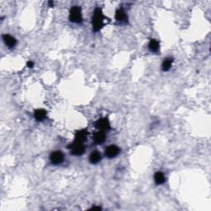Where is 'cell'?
Segmentation results:
<instances>
[{
  "label": "cell",
  "mask_w": 211,
  "mask_h": 211,
  "mask_svg": "<svg viewBox=\"0 0 211 211\" xmlns=\"http://www.w3.org/2000/svg\"><path fill=\"white\" fill-rule=\"evenodd\" d=\"M69 148L71 149L72 154L76 155V156L82 155L85 151V146L83 145V143L78 142V141H75L74 144L70 145Z\"/></svg>",
  "instance_id": "obj_3"
},
{
  "label": "cell",
  "mask_w": 211,
  "mask_h": 211,
  "mask_svg": "<svg viewBox=\"0 0 211 211\" xmlns=\"http://www.w3.org/2000/svg\"><path fill=\"white\" fill-rule=\"evenodd\" d=\"M95 125L97 129L101 130H107L110 128V122L108 120L107 118H101L95 123Z\"/></svg>",
  "instance_id": "obj_5"
},
{
  "label": "cell",
  "mask_w": 211,
  "mask_h": 211,
  "mask_svg": "<svg viewBox=\"0 0 211 211\" xmlns=\"http://www.w3.org/2000/svg\"><path fill=\"white\" fill-rule=\"evenodd\" d=\"M149 49H150V51H154V52H156V51H158V49H159V42L155 39H152L150 42H149Z\"/></svg>",
  "instance_id": "obj_15"
},
{
  "label": "cell",
  "mask_w": 211,
  "mask_h": 211,
  "mask_svg": "<svg viewBox=\"0 0 211 211\" xmlns=\"http://www.w3.org/2000/svg\"><path fill=\"white\" fill-rule=\"evenodd\" d=\"M115 19H116L117 21L120 22L127 21V15L124 12V10L122 9L117 10L116 12H115Z\"/></svg>",
  "instance_id": "obj_12"
},
{
  "label": "cell",
  "mask_w": 211,
  "mask_h": 211,
  "mask_svg": "<svg viewBox=\"0 0 211 211\" xmlns=\"http://www.w3.org/2000/svg\"><path fill=\"white\" fill-rule=\"evenodd\" d=\"M106 136L103 131H98L94 135V141L96 144H102L106 140Z\"/></svg>",
  "instance_id": "obj_9"
},
{
  "label": "cell",
  "mask_w": 211,
  "mask_h": 211,
  "mask_svg": "<svg viewBox=\"0 0 211 211\" xmlns=\"http://www.w3.org/2000/svg\"><path fill=\"white\" fill-rule=\"evenodd\" d=\"M120 149H119V147H117L115 145H110L109 147L106 148V155L108 157V158H115V156H117L119 154Z\"/></svg>",
  "instance_id": "obj_6"
},
{
  "label": "cell",
  "mask_w": 211,
  "mask_h": 211,
  "mask_svg": "<svg viewBox=\"0 0 211 211\" xmlns=\"http://www.w3.org/2000/svg\"><path fill=\"white\" fill-rule=\"evenodd\" d=\"M172 61H173L172 58H167V59H165V60L163 61V64H162V69L163 71H168L169 70L171 66H172Z\"/></svg>",
  "instance_id": "obj_14"
},
{
  "label": "cell",
  "mask_w": 211,
  "mask_h": 211,
  "mask_svg": "<svg viewBox=\"0 0 211 211\" xmlns=\"http://www.w3.org/2000/svg\"><path fill=\"white\" fill-rule=\"evenodd\" d=\"M27 65L28 68H33V66H34V63L32 62V61H28Z\"/></svg>",
  "instance_id": "obj_16"
},
{
  "label": "cell",
  "mask_w": 211,
  "mask_h": 211,
  "mask_svg": "<svg viewBox=\"0 0 211 211\" xmlns=\"http://www.w3.org/2000/svg\"><path fill=\"white\" fill-rule=\"evenodd\" d=\"M101 154H100V153H99L98 151H93L89 157L90 163H93V164H96V163H99V162L101 161Z\"/></svg>",
  "instance_id": "obj_11"
},
{
  "label": "cell",
  "mask_w": 211,
  "mask_h": 211,
  "mask_svg": "<svg viewBox=\"0 0 211 211\" xmlns=\"http://www.w3.org/2000/svg\"><path fill=\"white\" fill-rule=\"evenodd\" d=\"M2 40L6 44V46H7V47H9V48H12L16 46L17 40L10 35H2Z\"/></svg>",
  "instance_id": "obj_7"
},
{
  "label": "cell",
  "mask_w": 211,
  "mask_h": 211,
  "mask_svg": "<svg viewBox=\"0 0 211 211\" xmlns=\"http://www.w3.org/2000/svg\"><path fill=\"white\" fill-rule=\"evenodd\" d=\"M87 131L86 130H81L76 132L75 134V141L83 143L87 140Z\"/></svg>",
  "instance_id": "obj_8"
},
{
  "label": "cell",
  "mask_w": 211,
  "mask_h": 211,
  "mask_svg": "<svg viewBox=\"0 0 211 211\" xmlns=\"http://www.w3.org/2000/svg\"><path fill=\"white\" fill-rule=\"evenodd\" d=\"M34 115L37 121H42L46 117V111L44 109H38L35 111Z\"/></svg>",
  "instance_id": "obj_10"
},
{
  "label": "cell",
  "mask_w": 211,
  "mask_h": 211,
  "mask_svg": "<svg viewBox=\"0 0 211 211\" xmlns=\"http://www.w3.org/2000/svg\"><path fill=\"white\" fill-rule=\"evenodd\" d=\"M92 209H97V210H100V209H101V207H92Z\"/></svg>",
  "instance_id": "obj_18"
},
{
  "label": "cell",
  "mask_w": 211,
  "mask_h": 211,
  "mask_svg": "<svg viewBox=\"0 0 211 211\" xmlns=\"http://www.w3.org/2000/svg\"><path fill=\"white\" fill-rule=\"evenodd\" d=\"M49 6H50V7H53V6H54V2L50 1V2H49Z\"/></svg>",
  "instance_id": "obj_17"
},
{
  "label": "cell",
  "mask_w": 211,
  "mask_h": 211,
  "mask_svg": "<svg viewBox=\"0 0 211 211\" xmlns=\"http://www.w3.org/2000/svg\"><path fill=\"white\" fill-rule=\"evenodd\" d=\"M69 20L73 22L81 23L83 21V17L81 13V8L78 6H74L70 9L69 12Z\"/></svg>",
  "instance_id": "obj_2"
},
{
  "label": "cell",
  "mask_w": 211,
  "mask_h": 211,
  "mask_svg": "<svg viewBox=\"0 0 211 211\" xmlns=\"http://www.w3.org/2000/svg\"><path fill=\"white\" fill-rule=\"evenodd\" d=\"M92 27L94 32H98L104 26V16L102 14L101 8H96L93 13V17L92 18Z\"/></svg>",
  "instance_id": "obj_1"
},
{
  "label": "cell",
  "mask_w": 211,
  "mask_h": 211,
  "mask_svg": "<svg viewBox=\"0 0 211 211\" xmlns=\"http://www.w3.org/2000/svg\"><path fill=\"white\" fill-rule=\"evenodd\" d=\"M154 181L156 182V184H163L166 181V177L165 176L163 175V173L160 172H158L155 173L154 175Z\"/></svg>",
  "instance_id": "obj_13"
},
{
  "label": "cell",
  "mask_w": 211,
  "mask_h": 211,
  "mask_svg": "<svg viewBox=\"0 0 211 211\" xmlns=\"http://www.w3.org/2000/svg\"><path fill=\"white\" fill-rule=\"evenodd\" d=\"M51 161L54 164H60L64 161V154L61 151H55L51 154Z\"/></svg>",
  "instance_id": "obj_4"
}]
</instances>
